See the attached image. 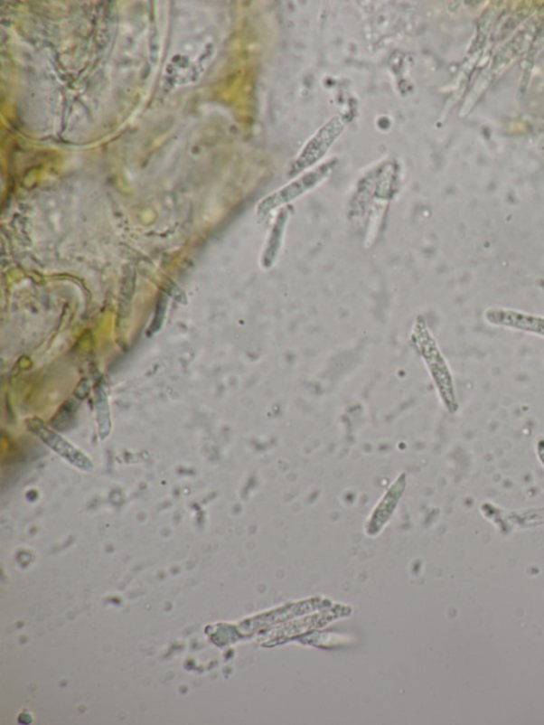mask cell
Segmentation results:
<instances>
[{
  "mask_svg": "<svg viewBox=\"0 0 544 725\" xmlns=\"http://www.w3.org/2000/svg\"><path fill=\"white\" fill-rule=\"evenodd\" d=\"M487 322L495 327L528 332L544 337V317L505 307H489L483 314Z\"/></svg>",
  "mask_w": 544,
  "mask_h": 725,
  "instance_id": "1",
  "label": "cell"
},
{
  "mask_svg": "<svg viewBox=\"0 0 544 725\" xmlns=\"http://www.w3.org/2000/svg\"><path fill=\"white\" fill-rule=\"evenodd\" d=\"M346 127V120L343 118H338L324 127L318 133V135L308 143L304 153L301 154L298 160L295 162L292 169V174H298L315 163L319 158L325 154L330 145L333 143L335 138L341 135V132Z\"/></svg>",
  "mask_w": 544,
  "mask_h": 725,
  "instance_id": "2",
  "label": "cell"
},
{
  "mask_svg": "<svg viewBox=\"0 0 544 725\" xmlns=\"http://www.w3.org/2000/svg\"><path fill=\"white\" fill-rule=\"evenodd\" d=\"M331 167L330 165H325L316 169V171L305 174L304 178L295 181L294 184L284 187V189L275 193V194L266 198L265 201L258 205V212L266 214L272 209L277 207V205L286 203L298 197L302 193L320 183V180H323L326 174H329Z\"/></svg>",
  "mask_w": 544,
  "mask_h": 725,
  "instance_id": "3",
  "label": "cell"
},
{
  "mask_svg": "<svg viewBox=\"0 0 544 725\" xmlns=\"http://www.w3.org/2000/svg\"><path fill=\"white\" fill-rule=\"evenodd\" d=\"M283 227H284V219L282 220L281 225H277L274 232H272L267 250H265V255L263 257L262 263L264 268H270L272 263L275 262L276 256L277 255V250H279Z\"/></svg>",
  "mask_w": 544,
  "mask_h": 725,
  "instance_id": "4",
  "label": "cell"
},
{
  "mask_svg": "<svg viewBox=\"0 0 544 725\" xmlns=\"http://www.w3.org/2000/svg\"><path fill=\"white\" fill-rule=\"evenodd\" d=\"M165 307H166V299L164 297H161L158 306H156L155 318V322L153 323V327H151V330H153L154 332L161 327L163 322V316H164L165 314Z\"/></svg>",
  "mask_w": 544,
  "mask_h": 725,
  "instance_id": "5",
  "label": "cell"
}]
</instances>
